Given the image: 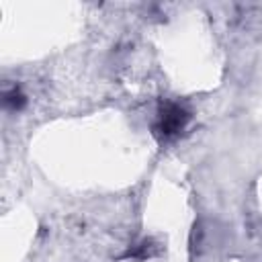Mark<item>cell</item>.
I'll list each match as a JSON object with an SVG mask.
<instances>
[{
    "mask_svg": "<svg viewBox=\"0 0 262 262\" xmlns=\"http://www.w3.org/2000/svg\"><path fill=\"white\" fill-rule=\"evenodd\" d=\"M190 121V111L176 102V100H164L158 106L156 113V123H154V133L160 141H170L178 137Z\"/></svg>",
    "mask_w": 262,
    "mask_h": 262,
    "instance_id": "cell-1",
    "label": "cell"
},
{
    "mask_svg": "<svg viewBox=\"0 0 262 262\" xmlns=\"http://www.w3.org/2000/svg\"><path fill=\"white\" fill-rule=\"evenodd\" d=\"M156 254H158V246H156V242H154L151 237H143L141 242L133 244V246L127 250V254H125L123 258L145 260V258H151V256H156Z\"/></svg>",
    "mask_w": 262,
    "mask_h": 262,
    "instance_id": "cell-2",
    "label": "cell"
},
{
    "mask_svg": "<svg viewBox=\"0 0 262 262\" xmlns=\"http://www.w3.org/2000/svg\"><path fill=\"white\" fill-rule=\"evenodd\" d=\"M2 102H4V106L10 108V111H20V108L25 106L27 98H25V94L20 92L18 86H6V88L2 90Z\"/></svg>",
    "mask_w": 262,
    "mask_h": 262,
    "instance_id": "cell-3",
    "label": "cell"
}]
</instances>
